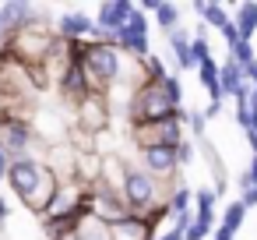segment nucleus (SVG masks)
Returning a JSON list of instances; mask_svg holds the SVG:
<instances>
[{
  "instance_id": "nucleus-16",
  "label": "nucleus",
  "mask_w": 257,
  "mask_h": 240,
  "mask_svg": "<svg viewBox=\"0 0 257 240\" xmlns=\"http://www.w3.org/2000/svg\"><path fill=\"white\" fill-rule=\"evenodd\" d=\"M190 11L201 18V25L204 29H225L229 25V8L225 4H215V0H204V4H201V0H197V4H190Z\"/></svg>"
},
{
  "instance_id": "nucleus-4",
  "label": "nucleus",
  "mask_w": 257,
  "mask_h": 240,
  "mask_svg": "<svg viewBox=\"0 0 257 240\" xmlns=\"http://www.w3.org/2000/svg\"><path fill=\"white\" fill-rule=\"evenodd\" d=\"M116 50L127 57V60H145L152 53V25H148V15L134 4L131 18L123 22V29L116 32Z\"/></svg>"
},
{
  "instance_id": "nucleus-21",
  "label": "nucleus",
  "mask_w": 257,
  "mask_h": 240,
  "mask_svg": "<svg viewBox=\"0 0 257 240\" xmlns=\"http://www.w3.org/2000/svg\"><path fill=\"white\" fill-rule=\"evenodd\" d=\"M159 85H162V92L169 96V103H173V106H183V74L169 71V74H166Z\"/></svg>"
},
{
  "instance_id": "nucleus-12",
  "label": "nucleus",
  "mask_w": 257,
  "mask_h": 240,
  "mask_svg": "<svg viewBox=\"0 0 257 240\" xmlns=\"http://www.w3.org/2000/svg\"><path fill=\"white\" fill-rule=\"evenodd\" d=\"M155 233H159L155 222H148L145 215H131V212L109 226V240H155Z\"/></svg>"
},
{
  "instance_id": "nucleus-25",
  "label": "nucleus",
  "mask_w": 257,
  "mask_h": 240,
  "mask_svg": "<svg viewBox=\"0 0 257 240\" xmlns=\"http://www.w3.org/2000/svg\"><path fill=\"white\" fill-rule=\"evenodd\" d=\"M218 36L225 39V46H229V50H232V46L239 43V32H236V25H232V18H229V25H225V29H218Z\"/></svg>"
},
{
  "instance_id": "nucleus-19",
  "label": "nucleus",
  "mask_w": 257,
  "mask_h": 240,
  "mask_svg": "<svg viewBox=\"0 0 257 240\" xmlns=\"http://www.w3.org/2000/svg\"><path fill=\"white\" fill-rule=\"evenodd\" d=\"M60 240H109V226L88 215V219H81V222H78V229H74V233H67V236H60Z\"/></svg>"
},
{
  "instance_id": "nucleus-24",
  "label": "nucleus",
  "mask_w": 257,
  "mask_h": 240,
  "mask_svg": "<svg viewBox=\"0 0 257 240\" xmlns=\"http://www.w3.org/2000/svg\"><path fill=\"white\" fill-rule=\"evenodd\" d=\"M246 113H250V134H257V92H246Z\"/></svg>"
},
{
  "instance_id": "nucleus-2",
  "label": "nucleus",
  "mask_w": 257,
  "mask_h": 240,
  "mask_svg": "<svg viewBox=\"0 0 257 240\" xmlns=\"http://www.w3.org/2000/svg\"><path fill=\"white\" fill-rule=\"evenodd\" d=\"M180 113H183V106H173L159 82H141L131 92V99H127V120H131V127L134 124H155V120L180 117Z\"/></svg>"
},
{
  "instance_id": "nucleus-14",
  "label": "nucleus",
  "mask_w": 257,
  "mask_h": 240,
  "mask_svg": "<svg viewBox=\"0 0 257 240\" xmlns=\"http://www.w3.org/2000/svg\"><path fill=\"white\" fill-rule=\"evenodd\" d=\"M166 43H169V57H173V71H176V74L194 71V57H190V32L180 25V29H173V32L166 36Z\"/></svg>"
},
{
  "instance_id": "nucleus-30",
  "label": "nucleus",
  "mask_w": 257,
  "mask_h": 240,
  "mask_svg": "<svg viewBox=\"0 0 257 240\" xmlns=\"http://www.w3.org/2000/svg\"><path fill=\"white\" fill-rule=\"evenodd\" d=\"M243 74H246V85L257 92V60H253V64H246V67H243Z\"/></svg>"
},
{
  "instance_id": "nucleus-17",
  "label": "nucleus",
  "mask_w": 257,
  "mask_h": 240,
  "mask_svg": "<svg viewBox=\"0 0 257 240\" xmlns=\"http://www.w3.org/2000/svg\"><path fill=\"white\" fill-rule=\"evenodd\" d=\"M194 71H197V78H201V89L208 92V103H225V99L218 96V60L208 57V60H201Z\"/></svg>"
},
{
  "instance_id": "nucleus-10",
  "label": "nucleus",
  "mask_w": 257,
  "mask_h": 240,
  "mask_svg": "<svg viewBox=\"0 0 257 240\" xmlns=\"http://www.w3.org/2000/svg\"><path fill=\"white\" fill-rule=\"evenodd\" d=\"M194 148H197V155L204 159V170L211 173V187H215V194H218V198H225V191H229V170H225V159H222L218 145L204 134V138H197V141H194Z\"/></svg>"
},
{
  "instance_id": "nucleus-5",
  "label": "nucleus",
  "mask_w": 257,
  "mask_h": 240,
  "mask_svg": "<svg viewBox=\"0 0 257 240\" xmlns=\"http://www.w3.org/2000/svg\"><path fill=\"white\" fill-rule=\"evenodd\" d=\"M187 113V106H183ZM183 113L180 117H166V120H155V124H134L131 127V141L134 148H152V145H180L187 134H183Z\"/></svg>"
},
{
  "instance_id": "nucleus-9",
  "label": "nucleus",
  "mask_w": 257,
  "mask_h": 240,
  "mask_svg": "<svg viewBox=\"0 0 257 240\" xmlns=\"http://www.w3.org/2000/svg\"><path fill=\"white\" fill-rule=\"evenodd\" d=\"M134 11V0H106V4L95 8V29H99V43H113L116 32L123 29V22Z\"/></svg>"
},
{
  "instance_id": "nucleus-8",
  "label": "nucleus",
  "mask_w": 257,
  "mask_h": 240,
  "mask_svg": "<svg viewBox=\"0 0 257 240\" xmlns=\"http://www.w3.org/2000/svg\"><path fill=\"white\" fill-rule=\"evenodd\" d=\"M53 89H57V96H60V103L67 106V110H74L81 99H88L95 89L88 85V78H85V71H81V64H64L60 67V74L53 78Z\"/></svg>"
},
{
  "instance_id": "nucleus-29",
  "label": "nucleus",
  "mask_w": 257,
  "mask_h": 240,
  "mask_svg": "<svg viewBox=\"0 0 257 240\" xmlns=\"http://www.w3.org/2000/svg\"><path fill=\"white\" fill-rule=\"evenodd\" d=\"M155 240H183V229L180 226H166L162 233H155Z\"/></svg>"
},
{
  "instance_id": "nucleus-23",
  "label": "nucleus",
  "mask_w": 257,
  "mask_h": 240,
  "mask_svg": "<svg viewBox=\"0 0 257 240\" xmlns=\"http://www.w3.org/2000/svg\"><path fill=\"white\" fill-rule=\"evenodd\" d=\"M176 155H180V170H183V166H190V163H194V155H197L194 141H190V138H183V141L176 145Z\"/></svg>"
},
{
  "instance_id": "nucleus-13",
  "label": "nucleus",
  "mask_w": 257,
  "mask_h": 240,
  "mask_svg": "<svg viewBox=\"0 0 257 240\" xmlns=\"http://www.w3.org/2000/svg\"><path fill=\"white\" fill-rule=\"evenodd\" d=\"M138 8L155 18V25H159L162 36H169L173 29H180V15H183L180 4H169V0H145V4H138Z\"/></svg>"
},
{
  "instance_id": "nucleus-20",
  "label": "nucleus",
  "mask_w": 257,
  "mask_h": 240,
  "mask_svg": "<svg viewBox=\"0 0 257 240\" xmlns=\"http://www.w3.org/2000/svg\"><path fill=\"white\" fill-rule=\"evenodd\" d=\"M218 194H215V187L211 184H201V187H194V201H190V212H215L218 208Z\"/></svg>"
},
{
  "instance_id": "nucleus-26",
  "label": "nucleus",
  "mask_w": 257,
  "mask_h": 240,
  "mask_svg": "<svg viewBox=\"0 0 257 240\" xmlns=\"http://www.w3.org/2000/svg\"><path fill=\"white\" fill-rule=\"evenodd\" d=\"M222 110H225V103H208V106L201 110V117H204V124H211L215 117H222Z\"/></svg>"
},
{
  "instance_id": "nucleus-3",
  "label": "nucleus",
  "mask_w": 257,
  "mask_h": 240,
  "mask_svg": "<svg viewBox=\"0 0 257 240\" xmlns=\"http://www.w3.org/2000/svg\"><path fill=\"white\" fill-rule=\"evenodd\" d=\"M36 148L43 152L46 145L39 141L32 120H15V117H0V152H4L11 163L15 159H29L36 155Z\"/></svg>"
},
{
  "instance_id": "nucleus-18",
  "label": "nucleus",
  "mask_w": 257,
  "mask_h": 240,
  "mask_svg": "<svg viewBox=\"0 0 257 240\" xmlns=\"http://www.w3.org/2000/svg\"><path fill=\"white\" fill-rule=\"evenodd\" d=\"M215 212H190V226L183 233V240H208L211 229H215Z\"/></svg>"
},
{
  "instance_id": "nucleus-27",
  "label": "nucleus",
  "mask_w": 257,
  "mask_h": 240,
  "mask_svg": "<svg viewBox=\"0 0 257 240\" xmlns=\"http://www.w3.org/2000/svg\"><path fill=\"white\" fill-rule=\"evenodd\" d=\"M8 222H11V201H8V194H0V229Z\"/></svg>"
},
{
  "instance_id": "nucleus-28",
  "label": "nucleus",
  "mask_w": 257,
  "mask_h": 240,
  "mask_svg": "<svg viewBox=\"0 0 257 240\" xmlns=\"http://www.w3.org/2000/svg\"><path fill=\"white\" fill-rule=\"evenodd\" d=\"M236 198H239V201H243V208H246V212H250V208H253V205H257V184H253V187H250V191H243V194H236Z\"/></svg>"
},
{
  "instance_id": "nucleus-15",
  "label": "nucleus",
  "mask_w": 257,
  "mask_h": 240,
  "mask_svg": "<svg viewBox=\"0 0 257 240\" xmlns=\"http://www.w3.org/2000/svg\"><path fill=\"white\" fill-rule=\"evenodd\" d=\"M229 18H232V25H236V32H239V39L253 43V36H257V4H253V0L232 4V8H229Z\"/></svg>"
},
{
  "instance_id": "nucleus-11",
  "label": "nucleus",
  "mask_w": 257,
  "mask_h": 240,
  "mask_svg": "<svg viewBox=\"0 0 257 240\" xmlns=\"http://www.w3.org/2000/svg\"><path fill=\"white\" fill-rule=\"evenodd\" d=\"M243 222H246V208H243L239 198H232V201L222 208V215L215 219V229H211L208 240H236V233L243 229Z\"/></svg>"
},
{
  "instance_id": "nucleus-6",
  "label": "nucleus",
  "mask_w": 257,
  "mask_h": 240,
  "mask_svg": "<svg viewBox=\"0 0 257 240\" xmlns=\"http://www.w3.org/2000/svg\"><path fill=\"white\" fill-rule=\"evenodd\" d=\"M138 166L159 180L162 187H169L173 180H180V155H176V145H152V148H138Z\"/></svg>"
},
{
  "instance_id": "nucleus-32",
  "label": "nucleus",
  "mask_w": 257,
  "mask_h": 240,
  "mask_svg": "<svg viewBox=\"0 0 257 240\" xmlns=\"http://www.w3.org/2000/svg\"><path fill=\"white\" fill-rule=\"evenodd\" d=\"M0 43H4V36H0Z\"/></svg>"
},
{
  "instance_id": "nucleus-31",
  "label": "nucleus",
  "mask_w": 257,
  "mask_h": 240,
  "mask_svg": "<svg viewBox=\"0 0 257 240\" xmlns=\"http://www.w3.org/2000/svg\"><path fill=\"white\" fill-rule=\"evenodd\" d=\"M8 163H11V159H8L4 152H0V180H4V173H8Z\"/></svg>"
},
{
  "instance_id": "nucleus-22",
  "label": "nucleus",
  "mask_w": 257,
  "mask_h": 240,
  "mask_svg": "<svg viewBox=\"0 0 257 240\" xmlns=\"http://www.w3.org/2000/svg\"><path fill=\"white\" fill-rule=\"evenodd\" d=\"M232 120L239 124V131H243V134H250V113H246V99L232 103Z\"/></svg>"
},
{
  "instance_id": "nucleus-1",
  "label": "nucleus",
  "mask_w": 257,
  "mask_h": 240,
  "mask_svg": "<svg viewBox=\"0 0 257 240\" xmlns=\"http://www.w3.org/2000/svg\"><path fill=\"white\" fill-rule=\"evenodd\" d=\"M4 184L11 187V194L32 212V215H46V205L57 191V177L50 173V166L39 159V155H29V159H15L8 163V173H4Z\"/></svg>"
},
{
  "instance_id": "nucleus-7",
  "label": "nucleus",
  "mask_w": 257,
  "mask_h": 240,
  "mask_svg": "<svg viewBox=\"0 0 257 240\" xmlns=\"http://www.w3.org/2000/svg\"><path fill=\"white\" fill-rule=\"evenodd\" d=\"M53 36L60 43H99V29L85 11H60L53 18Z\"/></svg>"
}]
</instances>
